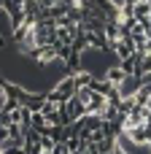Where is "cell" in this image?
<instances>
[{
  "instance_id": "obj_1",
  "label": "cell",
  "mask_w": 151,
  "mask_h": 154,
  "mask_svg": "<svg viewBox=\"0 0 151 154\" xmlns=\"http://www.w3.org/2000/svg\"><path fill=\"white\" fill-rule=\"evenodd\" d=\"M76 92H78L76 79H73V76H65V79H59V84H57L54 89H49L46 95H49V100H54V103H68L70 97H76Z\"/></svg>"
},
{
  "instance_id": "obj_4",
  "label": "cell",
  "mask_w": 151,
  "mask_h": 154,
  "mask_svg": "<svg viewBox=\"0 0 151 154\" xmlns=\"http://www.w3.org/2000/svg\"><path fill=\"white\" fill-rule=\"evenodd\" d=\"M127 76H130V73H127V70H124L119 62H116V65H111V68H105V73H103V79H105V81H111L113 87H119V84H122Z\"/></svg>"
},
{
  "instance_id": "obj_2",
  "label": "cell",
  "mask_w": 151,
  "mask_h": 154,
  "mask_svg": "<svg viewBox=\"0 0 151 154\" xmlns=\"http://www.w3.org/2000/svg\"><path fill=\"white\" fill-rule=\"evenodd\" d=\"M140 89H143V76H127V79L119 84V95H122V100H132V97H138Z\"/></svg>"
},
{
  "instance_id": "obj_3",
  "label": "cell",
  "mask_w": 151,
  "mask_h": 154,
  "mask_svg": "<svg viewBox=\"0 0 151 154\" xmlns=\"http://www.w3.org/2000/svg\"><path fill=\"white\" fill-rule=\"evenodd\" d=\"M32 60H35L41 68H49V65L59 62V51H57V46H41V49L32 54Z\"/></svg>"
}]
</instances>
